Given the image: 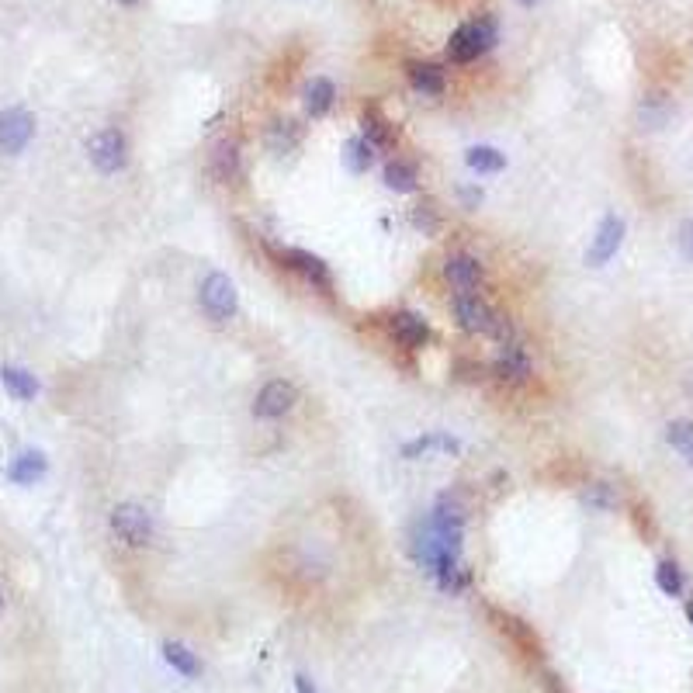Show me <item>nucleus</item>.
Segmentation results:
<instances>
[{
    "instance_id": "f257e3e1",
    "label": "nucleus",
    "mask_w": 693,
    "mask_h": 693,
    "mask_svg": "<svg viewBox=\"0 0 693 693\" xmlns=\"http://www.w3.org/2000/svg\"><path fill=\"white\" fill-rule=\"evenodd\" d=\"M496 22H492L489 14H482V18H475V22L461 24L454 35H451L448 42V56L454 63H471V59H479L482 52H489L492 45H496Z\"/></svg>"
},
{
    "instance_id": "f03ea898",
    "label": "nucleus",
    "mask_w": 693,
    "mask_h": 693,
    "mask_svg": "<svg viewBox=\"0 0 693 693\" xmlns=\"http://www.w3.org/2000/svg\"><path fill=\"white\" fill-rule=\"evenodd\" d=\"M112 531L129 548H146L153 541V516L146 514L139 503H118L112 510Z\"/></svg>"
},
{
    "instance_id": "7ed1b4c3",
    "label": "nucleus",
    "mask_w": 693,
    "mask_h": 693,
    "mask_svg": "<svg viewBox=\"0 0 693 693\" xmlns=\"http://www.w3.org/2000/svg\"><path fill=\"white\" fill-rule=\"evenodd\" d=\"M90 163L101 170V174H118L129 160V142L118 129H101V132L90 135L87 142Z\"/></svg>"
},
{
    "instance_id": "20e7f679",
    "label": "nucleus",
    "mask_w": 693,
    "mask_h": 693,
    "mask_svg": "<svg viewBox=\"0 0 693 693\" xmlns=\"http://www.w3.org/2000/svg\"><path fill=\"white\" fill-rule=\"evenodd\" d=\"M236 305H240V298H236V285L225 278V274H208L202 281V309L215 323H225V319H233L236 315Z\"/></svg>"
},
{
    "instance_id": "39448f33",
    "label": "nucleus",
    "mask_w": 693,
    "mask_h": 693,
    "mask_svg": "<svg viewBox=\"0 0 693 693\" xmlns=\"http://www.w3.org/2000/svg\"><path fill=\"white\" fill-rule=\"evenodd\" d=\"M35 135V118L24 108H7L0 112V153L18 157Z\"/></svg>"
},
{
    "instance_id": "423d86ee",
    "label": "nucleus",
    "mask_w": 693,
    "mask_h": 693,
    "mask_svg": "<svg viewBox=\"0 0 693 693\" xmlns=\"http://www.w3.org/2000/svg\"><path fill=\"white\" fill-rule=\"evenodd\" d=\"M295 403H298L295 385H291V381L274 378L260 388V396H257V403H253V416H260V420H278V416H285Z\"/></svg>"
},
{
    "instance_id": "0eeeda50",
    "label": "nucleus",
    "mask_w": 693,
    "mask_h": 693,
    "mask_svg": "<svg viewBox=\"0 0 693 693\" xmlns=\"http://www.w3.org/2000/svg\"><path fill=\"white\" fill-rule=\"evenodd\" d=\"M621 243H625V223H621L617 215H606L604 223H600V229H597V236H593V246L586 250V264H589V268L606 264V260L621 250Z\"/></svg>"
},
{
    "instance_id": "6e6552de",
    "label": "nucleus",
    "mask_w": 693,
    "mask_h": 693,
    "mask_svg": "<svg viewBox=\"0 0 693 693\" xmlns=\"http://www.w3.org/2000/svg\"><path fill=\"white\" fill-rule=\"evenodd\" d=\"M454 319H458V326H461L465 333H486L489 336V326H492V319H496V313H492L479 295L461 291V295L454 298Z\"/></svg>"
},
{
    "instance_id": "1a4fd4ad",
    "label": "nucleus",
    "mask_w": 693,
    "mask_h": 693,
    "mask_svg": "<svg viewBox=\"0 0 693 693\" xmlns=\"http://www.w3.org/2000/svg\"><path fill=\"white\" fill-rule=\"evenodd\" d=\"M281 264L288 270H298L305 281H313L315 288H323V291H330V268L315 257V253H309V250H281Z\"/></svg>"
},
{
    "instance_id": "9d476101",
    "label": "nucleus",
    "mask_w": 693,
    "mask_h": 693,
    "mask_svg": "<svg viewBox=\"0 0 693 693\" xmlns=\"http://www.w3.org/2000/svg\"><path fill=\"white\" fill-rule=\"evenodd\" d=\"M492 371H496L503 381L520 385V381L531 378V358H527V351H524L520 343H506V347L499 351L496 364H492Z\"/></svg>"
},
{
    "instance_id": "9b49d317",
    "label": "nucleus",
    "mask_w": 693,
    "mask_h": 693,
    "mask_svg": "<svg viewBox=\"0 0 693 693\" xmlns=\"http://www.w3.org/2000/svg\"><path fill=\"white\" fill-rule=\"evenodd\" d=\"M388 330H392V336H396L403 347H409V351L424 347L426 340H430V326H426L424 315L416 313H396L388 319Z\"/></svg>"
},
{
    "instance_id": "f8f14e48",
    "label": "nucleus",
    "mask_w": 693,
    "mask_h": 693,
    "mask_svg": "<svg viewBox=\"0 0 693 693\" xmlns=\"http://www.w3.org/2000/svg\"><path fill=\"white\" fill-rule=\"evenodd\" d=\"M444 278H448L458 291H471L479 288V281H482V264H479L475 257H469V253H454V257H448V264H444Z\"/></svg>"
},
{
    "instance_id": "ddd939ff",
    "label": "nucleus",
    "mask_w": 693,
    "mask_h": 693,
    "mask_svg": "<svg viewBox=\"0 0 693 693\" xmlns=\"http://www.w3.org/2000/svg\"><path fill=\"white\" fill-rule=\"evenodd\" d=\"M240 174H243L240 146L225 139V142L215 146V153H212V178L219 180V184H233V180H240Z\"/></svg>"
},
{
    "instance_id": "4468645a",
    "label": "nucleus",
    "mask_w": 693,
    "mask_h": 693,
    "mask_svg": "<svg viewBox=\"0 0 693 693\" xmlns=\"http://www.w3.org/2000/svg\"><path fill=\"white\" fill-rule=\"evenodd\" d=\"M672 101L666 94H649L642 105H638V125L642 129H666L672 118Z\"/></svg>"
},
{
    "instance_id": "2eb2a0df",
    "label": "nucleus",
    "mask_w": 693,
    "mask_h": 693,
    "mask_svg": "<svg viewBox=\"0 0 693 693\" xmlns=\"http://www.w3.org/2000/svg\"><path fill=\"white\" fill-rule=\"evenodd\" d=\"M492 617L499 621V631H503V634H510V638H514L516 645L527 652V655H541V642H537V634L524 625L520 617H514V614H499V610H492Z\"/></svg>"
},
{
    "instance_id": "dca6fc26",
    "label": "nucleus",
    "mask_w": 693,
    "mask_h": 693,
    "mask_svg": "<svg viewBox=\"0 0 693 693\" xmlns=\"http://www.w3.org/2000/svg\"><path fill=\"white\" fill-rule=\"evenodd\" d=\"M7 475H11V482H18V486L39 482V479L45 475V454H39V451H24V454H18V458L11 461Z\"/></svg>"
},
{
    "instance_id": "f3484780",
    "label": "nucleus",
    "mask_w": 693,
    "mask_h": 693,
    "mask_svg": "<svg viewBox=\"0 0 693 693\" xmlns=\"http://www.w3.org/2000/svg\"><path fill=\"white\" fill-rule=\"evenodd\" d=\"M364 139L375 146V150H388L392 142H396V129H392V122L378 112V108H368L364 112Z\"/></svg>"
},
{
    "instance_id": "a211bd4d",
    "label": "nucleus",
    "mask_w": 693,
    "mask_h": 693,
    "mask_svg": "<svg viewBox=\"0 0 693 693\" xmlns=\"http://www.w3.org/2000/svg\"><path fill=\"white\" fill-rule=\"evenodd\" d=\"M416 163H409V160H388L385 163V184L392 187V191H399V195H409V191H416Z\"/></svg>"
},
{
    "instance_id": "6ab92c4d",
    "label": "nucleus",
    "mask_w": 693,
    "mask_h": 693,
    "mask_svg": "<svg viewBox=\"0 0 693 693\" xmlns=\"http://www.w3.org/2000/svg\"><path fill=\"white\" fill-rule=\"evenodd\" d=\"M409 80H413V87L426 94V97H437V94H444V69L433 67V63H413L409 67Z\"/></svg>"
},
{
    "instance_id": "aec40b11",
    "label": "nucleus",
    "mask_w": 693,
    "mask_h": 693,
    "mask_svg": "<svg viewBox=\"0 0 693 693\" xmlns=\"http://www.w3.org/2000/svg\"><path fill=\"white\" fill-rule=\"evenodd\" d=\"M0 381H4V388H7L14 399H22V403L35 399V392H39L35 375L24 371V368H4V371H0Z\"/></svg>"
},
{
    "instance_id": "412c9836",
    "label": "nucleus",
    "mask_w": 693,
    "mask_h": 693,
    "mask_svg": "<svg viewBox=\"0 0 693 693\" xmlns=\"http://www.w3.org/2000/svg\"><path fill=\"white\" fill-rule=\"evenodd\" d=\"M333 101H336V87L326 77H315L313 84L305 87V108H309L313 118H323V114L333 108Z\"/></svg>"
},
{
    "instance_id": "4be33fe9",
    "label": "nucleus",
    "mask_w": 693,
    "mask_h": 693,
    "mask_svg": "<svg viewBox=\"0 0 693 693\" xmlns=\"http://www.w3.org/2000/svg\"><path fill=\"white\" fill-rule=\"evenodd\" d=\"M298 139H302V129L295 125V122H270V129H268V146H270V153H278V157H285V153H291L295 146H298Z\"/></svg>"
},
{
    "instance_id": "5701e85b",
    "label": "nucleus",
    "mask_w": 693,
    "mask_h": 693,
    "mask_svg": "<svg viewBox=\"0 0 693 693\" xmlns=\"http://www.w3.org/2000/svg\"><path fill=\"white\" fill-rule=\"evenodd\" d=\"M451 451V454H458L461 451V444L454 441V437H448V433H426V437H416V441H409L403 448L406 458H416V454H426V451Z\"/></svg>"
},
{
    "instance_id": "b1692460",
    "label": "nucleus",
    "mask_w": 693,
    "mask_h": 693,
    "mask_svg": "<svg viewBox=\"0 0 693 693\" xmlns=\"http://www.w3.org/2000/svg\"><path fill=\"white\" fill-rule=\"evenodd\" d=\"M163 659L180 672V676H198V659H195V652L187 649V645H180V642H167L163 645Z\"/></svg>"
},
{
    "instance_id": "393cba45",
    "label": "nucleus",
    "mask_w": 693,
    "mask_h": 693,
    "mask_svg": "<svg viewBox=\"0 0 693 693\" xmlns=\"http://www.w3.org/2000/svg\"><path fill=\"white\" fill-rule=\"evenodd\" d=\"M465 160H469L471 170H479V174H496V170L506 167V157L499 150H492V146H471Z\"/></svg>"
},
{
    "instance_id": "a878e982",
    "label": "nucleus",
    "mask_w": 693,
    "mask_h": 693,
    "mask_svg": "<svg viewBox=\"0 0 693 693\" xmlns=\"http://www.w3.org/2000/svg\"><path fill=\"white\" fill-rule=\"evenodd\" d=\"M343 160H347V167H351L354 174H364V170L375 163V146H371L364 135H358V139H351V142H347V153H343Z\"/></svg>"
},
{
    "instance_id": "bb28decb",
    "label": "nucleus",
    "mask_w": 693,
    "mask_h": 693,
    "mask_svg": "<svg viewBox=\"0 0 693 693\" xmlns=\"http://www.w3.org/2000/svg\"><path fill=\"white\" fill-rule=\"evenodd\" d=\"M666 441L672 444V451H679V454L693 465V424L690 420H672V424L666 426Z\"/></svg>"
},
{
    "instance_id": "cd10ccee",
    "label": "nucleus",
    "mask_w": 693,
    "mask_h": 693,
    "mask_svg": "<svg viewBox=\"0 0 693 693\" xmlns=\"http://www.w3.org/2000/svg\"><path fill=\"white\" fill-rule=\"evenodd\" d=\"M433 514L451 520V524H465V514H469V506H465V499H461V492H441L437 496V506H433Z\"/></svg>"
},
{
    "instance_id": "c85d7f7f",
    "label": "nucleus",
    "mask_w": 693,
    "mask_h": 693,
    "mask_svg": "<svg viewBox=\"0 0 693 693\" xmlns=\"http://www.w3.org/2000/svg\"><path fill=\"white\" fill-rule=\"evenodd\" d=\"M655 582H659V589L666 593V597H679L683 593V572H679V565L676 561H659V569H655Z\"/></svg>"
},
{
    "instance_id": "c756f323",
    "label": "nucleus",
    "mask_w": 693,
    "mask_h": 693,
    "mask_svg": "<svg viewBox=\"0 0 693 693\" xmlns=\"http://www.w3.org/2000/svg\"><path fill=\"white\" fill-rule=\"evenodd\" d=\"M413 225L424 229V236H433V233L441 229V212H437V205L433 202L416 205V208H413Z\"/></svg>"
},
{
    "instance_id": "7c9ffc66",
    "label": "nucleus",
    "mask_w": 693,
    "mask_h": 693,
    "mask_svg": "<svg viewBox=\"0 0 693 693\" xmlns=\"http://www.w3.org/2000/svg\"><path fill=\"white\" fill-rule=\"evenodd\" d=\"M582 499H586L593 510H614V506H617V496H614V489H610L606 482H593Z\"/></svg>"
},
{
    "instance_id": "2f4dec72",
    "label": "nucleus",
    "mask_w": 693,
    "mask_h": 693,
    "mask_svg": "<svg viewBox=\"0 0 693 693\" xmlns=\"http://www.w3.org/2000/svg\"><path fill=\"white\" fill-rule=\"evenodd\" d=\"M489 336L496 340V343H514V323H510V315H503V313H496V319H492V326H489Z\"/></svg>"
},
{
    "instance_id": "473e14b6",
    "label": "nucleus",
    "mask_w": 693,
    "mask_h": 693,
    "mask_svg": "<svg viewBox=\"0 0 693 693\" xmlns=\"http://www.w3.org/2000/svg\"><path fill=\"white\" fill-rule=\"evenodd\" d=\"M679 250H683V257L693 264V219L679 225Z\"/></svg>"
},
{
    "instance_id": "72a5a7b5",
    "label": "nucleus",
    "mask_w": 693,
    "mask_h": 693,
    "mask_svg": "<svg viewBox=\"0 0 693 693\" xmlns=\"http://www.w3.org/2000/svg\"><path fill=\"white\" fill-rule=\"evenodd\" d=\"M458 371H461V378L465 381H475L486 375V368L482 364H475V360H458Z\"/></svg>"
},
{
    "instance_id": "f704fd0d",
    "label": "nucleus",
    "mask_w": 693,
    "mask_h": 693,
    "mask_svg": "<svg viewBox=\"0 0 693 693\" xmlns=\"http://www.w3.org/2000/svg\"><path fill=\"white\" fill-rule=\"evenodd\" d=\"M458 195H461L465 208H479V202H482V191H479V187H461Z\"/></svg>"
},
{
    "instance_id": "c9c22d12",
    "label": "nucleus",
    "mask_w": 693,
    "mask_h": 693,
    "mask_svg": "<svg viewBox=\"0 0 693 693\" xmlns=\"http://www.w3.org/2000/svg\"><path fill=\"white\" fill-rule=\"evenodd\" d=\"M295 690L298 693H315V687L309 683V676H302V672H298V676H295Z\"/></svg>"
},
{
    "instance_id": "e433bc0d",
    "label": "nucleus",
    "mask_w": 693,
    "mask_h": 693,
    "mask_svg": "<svg viewBox=\"0 0 693 693\" xmlns=\"http://www.w3.org/2000/svg\"><path fill=\"white\" fill-rule=\"evenodd\" d=\"M687 617H690V625H693V604H687Z\"/></svg>"
},
{
    "instance_id": "4c0bfd02",
    "label": "nucleus",
    "mask_w": 693,
    "mask_h": 693,
    "mask_svg": "<svg viewBox=\"0 0 693 693\" xmlns=\"http://www.w3.org/2000/svg\"><path fill=\"white\" fill-rule=\"evenodd\" d=\"M687 392H690V396H693V375H690V378H687Z\"/></svg>"
},
{
    "instance_id": "58836bf2",
    "label": "nucleus",
    "mask_w": 693,
    "mask_h": 693,
    "mask_svg": "<svg viewBox=\"0 0 693 693\" xmlns=\"http://www.w3.org/2000/svg\"><path fill=\"white\" fill-rule=\"evenodd\" d=\"M520 4H527V7H534V4H537V0H520Z\"/></svg>"
},
{
    "instance_id": "ea45409f",
    "label": "nucleus",
    "mask_w": 693,
    "mask_h": 693,
    "mask_svg": "<svg viewBox=\"0 0 693 693\" xmlns=\"http://www.w3.org/2000/svg\"><path fill=\"white\" fill-rule=\"evenodd\" d=\"M118 4H139V0H118Z\"/></svg>"
},
{
    "instance_id": "a19ab883",
    "label": "nucleus",
    "mask_w": 693,
    "mask_h": 693,
    "mask_svg": "<svg viewBox=\"0 0 693 693\" xmlns=\"http://www.w3.org/2000/svg\"><path fill=\"white\" fill-rule=\"evenodd\" d=\"M0 610H4V589H0Z\"/></svg>"
}]
</instances>
